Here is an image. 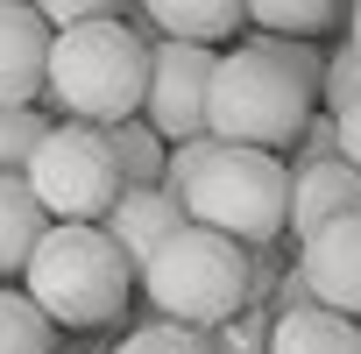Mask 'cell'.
<instances>
[{"label": "cell", "instance_id": "cell-1", "mask_svg": "<svg viewBox=\"0 0 361 354\" xmlns=\"http://www.w3.org/2000/svg\"><path fill=\"white\" fill-rule=\"evenodd\" d=\"M319 78L326 57L312 43H269L248 36L220 57L213 71V106H206V135L220 149H262L283 156L305 142L312 114H319Z\"/></svg>", "mask_w": 361, "mask_h": 354}, {"label": "cell", "instance_id": "cell-2", "mask_svg": "<svg viewBox=\"0 0 361 354\" xmlns=\"http://www.w3.org/2000/svg\"><path fill=\"white\" fill-rule=\"evenodd\" d=\"M50 99H57L64 121H85V128L142 121V99H149V43H142V29L121 22V15H99V22L57 36Z\"/></svg>", "mask_w": 361, "mask_h": 354}, {"label": "cell", "instance_id": "cell-3", "mask_svg": "<svg viewBox=\"0 0 361 354\" xmlns=\"http://www.w3.org/2000/svg\"><path fill=\"white\" fill-rule=\"evenodd\" d=\"M22 291L36 298V312L50 326L92 333V326H114L128 312L135 269L106 241V227H50L43 248L29 255V269H22Z\"/></svg>", "mask_w": 361, "mask_h": 354}, {"label": "cell", "instance_id": "cell-4", "mask_svg": "<svg viewBox=\"0 0 361 354\" xmlns=\"http://www.w3.org/2000/svg\"><path fill=\"white\" fill-rule=\"evenodd\" d=\"M248 291H255L248 248L227 241V234H206V227H185V234L142 269V298L156 305V319L192 326V333L234 326L248 312Z\"/></svg>", "mask_w": 361, "mask_h": 354}, {"label": "cell", "instance_id": "cell-5", "mask_svg": "<svg viewBox=\"0 0 361 354\" xmlns=\"http://www.w3.org/2000/svg\"><path fill=\"white\" fill-rule=\"evenodd\" d=\"M185 213L241 248H276V234H290V163L262 149H220L185 192Z\"/></svg>", "mask_w": 361, "mask_h": 354}, {"label": "cell", "instance_id": "cell-6", "mask_svg": "<svg viewBox=\"0 0 361 354\" xmlns=\"http://www.w3.org/2000/svg\"><path fill=\"white\" fill-rule=\"evenodd\" d=\"M22 185L36 192V206H43L50 227H106V213L128 192L106 128H85V121H57L43 135V149H36Z\"/></svg>", "mask_w": 361, "mask_h": 354}, {"label": "cell", "instance_id": "cell-7", "mask_svg": "<svg viewBox=\"0 0 361 354\" xmlns=\"http://www.w3.org/2000/svg\"><path fill=\"white\" fill-rule=\"evenodd\" d=\"M213 71H220V50H192V43H149V99H142V121L185 149L206 135V106H213Z\"/></svg>", "mask_w": 361, "mask_h": 354}, {"label": "cell", "instance_id": "cell-8", "mask_svg": "<svg viewBox=\"0 0 361 354\" xmlns=\"http://www.w3.org/2000/svg\"><path fill=\"white\" fill-rule=\"evenodd\" d=\"M50 50L57 36L29 0H0V106H36L50 92Z\"/></svg>", "mask_w": 361, "mask_h": 354}, {"label": "cell", "instance_id": "cell-9", "mask_svg": "<svg viewBox=\"0 0 361 354\" xmlns=\"http://www.w3.org/2000/svg\"><path fill=\"white\" fill-rule=\"evenodd\" d=\"M192 227V213H185V199H177L170 185H149V192H121V206L106 213V241L128 255V269H135V283H142V269Z\"/></svg>", "mask_w": 361, "mask_h": 354}, {"label": "cell", "instance_id": "cell-10", "mask_svg": "<svg viewBox=\"0 0 361 354\" xmlns=\"http://www.w3.org/2000/svg\"><path fill=\"white\" fill-rule=\"evenodd\" d=\"M298 276L312 283V305H326V312L361 326V213L326 227V234H312L298 248Z\"/></svg>", "mask_w": 361, "mask_h": 354}, {"label": "cell", "instance_id": "cell-11", "mask_svg": "<svg viewBox=\"0 0 361 354\" xmlns=\"http://www.w3.org/2000/svg\"><path fill=\"white\" fill-rule=\"evenodd\" d=\"M354 213H361V170H354L347 156L305 163V170L290 163V234H298V248H305L312 234L354 220Z\"/></svg>", "mask_w": 361, "mask_h": 354}, {"label": "cell", "instance_id": "cell-12", "mask_svg": "<svg viewBox=\"0 0 361 354\" xmlns=\"http://www.w3.org/2000/svg\"><path fill=\"white\" fill-rule=\"evenodd\" d=\"M142 29H149L156 43L220 50L227 36L248 29V8H234V0H149V8H142Z\"/></svg>", "mask_w": 361, "mask_h": 354}, {"label": "cell", "instance_id": "cell-13", "mask_svg": "<svg viewBox=\"0 0 361 354\" xmlns=\"http://www.w3.org/2000/svg\"><path fill=\"white\" fill-rule=\"evenodd\" d=\"M269 354H361V326L326 305H305L269 319Z\"/></svg>", "mask_w": 361, "mask_h": 354}, {"label": "cell", "instance_id": "cell-14", "mask_svg": "<svg viewBox=\"0 0 361 354\" xmlns=\"http://www.w3.org/2000/svg\"><path fill=\"white\" fill-rule=\"evenodd\" d=\"M43 234H50V220H43L36 192L22 177H0V276H22L29 255L43 248Z\"/></svg>", "mask_w": 361, "mask_h": 354}, {"label": "cell", "instance_id": "cell-15", "mask_svg": "<svg viewBox=\"0 0 361 354\" xmlns=\"http://www.w3.org/2000/svg\"><path fill=\"white\" fill-rule=\"evenodd\" d=\"M248 29L269 43H319L340 29V0H248Z\"/></svg>", "mask_w": 361, "mask_h": 354}, {"label": "cell", "instance_id": "cell-16", "mask_svg": "<svg viewBox=\"0 0 361 354\" xmlns=\"http://www.w3.org/2000/svg\"><path fill=\"white\" fill-rule=\"evenodd\" d=\"M106 142H114V163H121V185L128 192H149V185L170 177V142L149 121H121V128H106Z\"/></svg>", "mask_w": 361, "mask_h": 354}, {"label": "cell", "instance_id": "cell-17", "mask_svg": "<svg viewBox=\"0 0 361 354\" xmlns=\"http://www.w3.org/2000/svg\"><path fill=\"white\" fill-rule=\"evenodd\" d=\"M0 354H57V326L15 283H0Z\"/></svg>", "mask_w": 361, "mask_h": 354}, {"label": "cell", "instance_id": "cell-18", "mask_svg": "<svg viewBox=\"0 0 361 354\" xmlns=\"http://www.w3.org/2000/svg\"><path fill=\"white\" fill-rule=\"evenodd\" d=\"M50 128L57 121L43 106H0V177H29V163H36Z\"/></svg>", "mask_w": 361, "mask_h": 354}, {"label": "cell", "instance_id": "cell-19", "mask_svg": "<svg viewBox=\"0 0 361 354\" xmlns=\"http://www.w3.org/2000/svg\"><path fill=\"white\" fill-rule=\"evenodd\" d=\"M114 354H213V333H192V326H170V319H149L135 326Z\"/></svg>", "mask_w": 361, "mask_h": 354}, {"label": "cell", "instance_id": "cell-20", "mask_svg": "<svg viewBox=\"0 0 361 354\" xmlns=\"http://www.w3.org/2000/svg\"><path fill=\"white\" fill-rule=\"evenodd\" d=\"M354 99H361V57H354V43H340V50L326 57V78H319V106L340 121Z\"/></svg>", "mask_w": 361, "mask_h": 354}, {"label": "cell", "instance_id": "cell-21", "mask_svg": "<svg viewBox=\"0 0 361 354\" xmlns=\"http://www.w3.org/2000/svg\"><path fill=\"white\" fill-rule=\"evenodd\" d=\"M213 354H269V312H241L234 326H220L213 333Z\"/></svg>", "mask_w": 361, "mask_h": 354}, {"label": "cell", "instance_id": "cell-22", "mask_svg": "<svg viewBox=\"0 0 361 354\" xmlns=\"http://www.w3.org/2000/svg\"><path fill=\"white\" fill-rule=\"evenodd\" d=\"M333 156H340V128H333V114H312V128L298 142V170L305 163H333Z\"/></svg>", "mask_w": 361, "mask_h": 354}, {"label": "cell", "instance_id": "cell-23", "mask_svg": "<svg viewBox=\"0 0 361 354\" xmlns=\"http://www.w3.org/2000/svg\"><path fill=\"white\" fill-rule=\"evenodd\" d=\"M333 128H340V156H347V163L361 170V99H354V106H347V114H340Z\"/></svg>", "mask_w": 361, "mask_h": 354}, {"label": "cell", "instance_id": "cell-24", "mask_svg": "<svg viewBox=\"0 0 361 354\" xmlns=\"http://www.w3.org/2000/svg\"><path fill=\"white\" fill-rule=\"evenodd\" d=\"M347 43H354V57H361V8L347 15Z\"/></svg>", "mask_w": 361, "mask_h": 354}]
</instances>
